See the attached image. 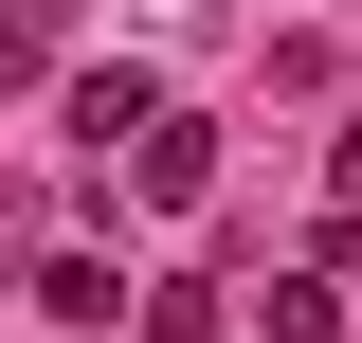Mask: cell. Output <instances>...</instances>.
I'll use <instances>...</instances> for the list:
<instances>
[{"instance_id": "cell-1", "label": "cell", "mask_w": 362, "mask_h": 343, "mask_svg": "<svg viewBox=\"0 0 362 343\" xmlns=\"http://www.w3.org/2000/svg\"><path fill=\"white\" fill-rule=\"evenodd\" d=\"M127 199H145V217H199V199H218V127L145 109V127H127Z\"/></svg>"}, {"instance_id": "cell-4", "label": "cell", "mask_w": 362, "mask_h": 343, "mask_svg": "<svg viewBox=\"0 0 362 343\" xmlns=\"http://www.w3.org/2000/svg\"><path fill=\"white\" fill-rule=\"evenodd\" d=\"M145 343H218V289H199V271H163V289H145Z\"/></svg>"}, {"instance_id": "cell-2", "label": "cell", "mask_w": 362, "mask_h": 343, "mask_svg": "<svg viewBox=\"0 0 362 343\" xmlns=\"http://www.w3.org/2000/svg\"><path fill=\"white\" fill-rule=\"evenodd\" d=\"M37 307H54V325H127V271H109V253H54Z\"/></svg>"}, {"instance_id": "cell-5", "label": "cell", "mask_w": 362, "mask_h": 343, "mask_svg": "<svg viewBox=\"0 0 362 343\" xmlns=\"http://www.w3.org/2000/svg\"><path fill=\"white\" fill-rule=\"evenodd\" d=\"M18 73H37V0H18V18H0V90H18Z\"/></svg>"}, {"instance_id": "cell-3", "label": "cell", "mask_w": 362, "mask_h": 343, "mask_svg": "<svg viewBox=\"0 0 362 343\" xmlns=\"http://www.w3.org/2000/svg\"><path fill=\"white\" fill-rule=\"evenodd\" d=\"M326 307H344L326 271H272V307H254V343H326Z\"/></svg>"}, {"instance_id": "cell-6", "label": "cell", "mask_w": 362, "mask_h": 343, "mask_svg": "<svg viewBox=\"0 0 362 343\" xmlns=\"http://www.w3.org/2000/svg\"><path fill=\"white\" fill-rule=\"evenodd\" d=\"M326 181H344V199H362V127H344V145H326Z\"/></svg>"}, {"instance_id": "cell-7", "label": "cell", "mask_w": 362, "mask_h": 343, "mask_svg": "<svg viewBox=\"0 0 362 343\" xmlns=\"http://www.w3.org/2000/svg\"><path fill=\"white\" fill-rule=\"evenodd\" d=\"M37 18H54V0H37Z\"/></svg>"}]
</instances>
